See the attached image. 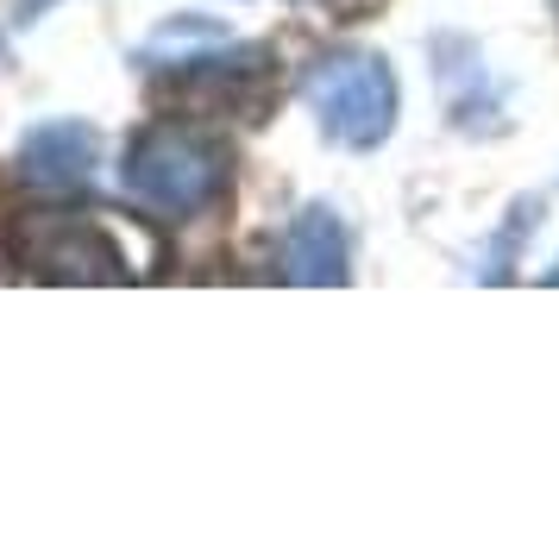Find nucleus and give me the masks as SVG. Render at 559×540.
I'll return each instance as SVG.
<instances>
[{
	"mask_svg": "<svg viewBox=\"0 0 559 540\" xmlns=\"http://www.w3.org/2000/svg\"><path fill=\"white\" fill-rule=\"evenodd\" d=\"M353 271V245L333 207H308L283 239V277L289 284H346Z\"/></svg>",
	"mask_w": 559,
	"mask_h": 540,
	"instance_id": "20e7f679",
	"label": "nucleus"
},
{
	"mask_svg": "<svg viewBox=\"0 0 559 540\" xmlns=\"http://www.w3.org/2000/svg\"><path fill=\"white\" fill-rule=\"evenodd\" d=\"M127 189L157 214H202L227 189V152L189 127H157L127 152Z\"/></svg>",
	"mask_w": 559,
	"mask_h": 540,
	"instance_id": "f03ea898",
	"label": "nucleus"
},
{
	"mask_svg": "<svg viewBox=\"0 0 559 540\" xmlns=\"http://www.w3.org/2000/svg\"><path fill=\"white\" fill-rule=\"evenodd\" d=\"M308 107L321 113V127L340 139V145H353V152H371L390 139L396 127V76H390V63L371 51H340V57H321L302 82Z\"/></svg>",
	"mask_w": 559,
	"mask_h": 540,
	"instance_id": "7ed1b4c3",
	"label": "nucleus"
},
{
	"mask_svg": "<svg viewBox=\"0 0 559 540\" xmlns=\"http://www.w3.org/2000/svg\"><path fill=\"white\" fill-rule=\"evenodd\" d=\"M32 182H51V189H70L95 170V132L82 127V120H51V127H38L26 139V152H20Z\"/></svg>",
	"mask_w": 559,
	"mask_h": 540,
	"instance_id": "39448f33",
	"label": "nucleus"
},
{
	"mask_svg": "<svg viewBox=\"0 0 559 540\" xmlns=\"http://www.w3.org/2000/svg\"><path fill=\"white\" fill-rule=\"evenodd\" d=\"M152 245L132 239L120 220L107 214H82V207H51V214H26L13 227V264L26 277H51V284H127L145 277Z\"/></svg>",
	"mask_w": 559,
	"mask_h": 540,
	"instance_id": "f257e3e1",
	"label": "nucleus"
}]
</instances>
